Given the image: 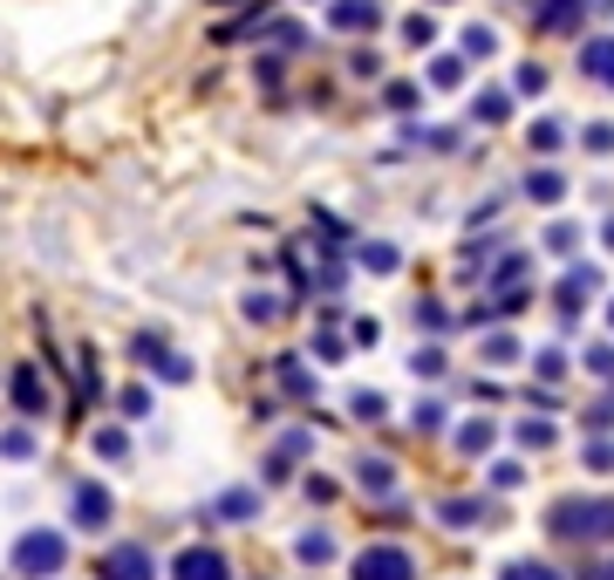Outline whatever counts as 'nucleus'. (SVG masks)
<instances>
[{"instance_id": "obj_1", "label": "nucleus", "mask_w": 614, "mask_h": 580, "mask_svg": "<svg viewBox=\"0 0 614 580\" xmlns=\"http://www.w3.org/2000/svg\"><path fill=\"white\" fill-rule=\"evenodd\" d=\"M547 533L574 540V546H607L614 540V498H560L547 513Z\"/></svg>"}, {"instance_id": "obj_2", "label": "nucleus", "mask_w": 614, "mask_h": 580, "mask_svg": "<svg viewBox=\"0 0 614 580\" xmlns=\"http://www.w3.org/2000/svg\"><path fill=\"white\" fill-rule=\"evenodd\" d=\"M62 560H69V540H62V533H48V526H35V533H21V540H14V573H21V580L62 573Z\"/></svg>"}, {"instance_id": "obj_3", "label": "nucleus", "mask_w": 614, "mask_h": 580, "mask_svg": "<svg viewBox=\"0 0 614 580\" xmlns=\"http://www.w3.org/2000/svg\"><path fill=\"white\" fill-rule=\"evenodd\" d=\"M355 580H417V560H409L403 546H390V540H376V546H363L355 553V567H348Z\"/></svg>"}, {"instance_id": "obj_4", "label": "nucleus", "mask_w": 614, "mask_h": 580, "mask_svg": "<svg viewBox=\"0 0 614 580\" xmlns=\"http://www.w3.org/2000/svg\"><path fill=\"white\" fill-rule=\"evenodd\" d=\"M96 580H158V560H150V546H110L96 560Z\"/></svg>"}, {"instance_id": "obj_5", "label": "nucleus", "mask_w": 614, "mask_h": 580, "mask_svg": "<svg viewBox=\"0 0 614 580\" xmlns=\"http://www.w3.org/2000/svg\"><path fill=\"white\" fill-rule=\"evenodd\" d=\"M171 580H233V567H225L219 546H185L177 567H171Z\"/></svg>"}, {"instance_id": "obj_6", "label": "nucleus", "mask_w": 614, "mask_h": 580, "mask_svg": "<svg viewBox=\"0 0 614 580\" xmlns=\"http://www.w3.org/2000/svg\"><path fill=\"white\" fill-rule=\"evenodd\" d=\"M110 513H116V498L102 492V485H75V526H83V533H102Z\"/></svg>"}, {"instance_id": "obj_7", "label": "nucleus", "mask_w": 614, "mask_h": 580, "mask_svg": "<svg viewBox=\"0 0 614 580\" xmlns=\"http://www.w3.org/2000/svg\"><path fill=\"white\" fill-rule=\"evenodd\" d=\"M137 362H144V369H158L164 383H185V375H192V362H185V356H171L158 335H137Z\"/></svg>"}, {"instance_id": "obj_8", "label": "nucleus", "mask_w": 614, "mask_h": 580, "mask_svg": "<svg viewBox=\"0 0 614 580\" xmlns=\"http://www.w3.org/2000/svg\"><path fill=\"white\" fill-rule=\"evenodd\" d=\"M580 75H594L601 89H614V35H594V41H580Z\"/></svg>"}, {"instance_id": "obj_9", "label": "nucleus", "mask_w": 614, "mask_h": 580, "mask_svg": "<svg viewBox=\"0 0 614 580\" xmlns=\"http://www.w3.org/2000/svg\"><path fill=\"white\" fill-rule=\"evenodd\" d=\"M328 21H335V28L342 35H376V21H382V8H376V0H335V14H328Z\"/></svg>"}, {"instance_id": "obj_10", "label": "nucleus", "mask_w": 614, "mask_h": 580, "mask_svg": "<svg viewBox=\"0 0 614 580\" xmlns=\"http://www.w3.org/2000/svg\"><path fill=\"white\" fill-rule=\"evenodd\" d=\"M8 390H14V410H21V417H41V410H48V383H41L35 369H14Z\"/></svg>"}, {"instance_id": "obj_11", "label": "nucleus", "mask_w": 614, "mask_h": 580, "mask_svg": "<svg viewBox=\"0 0 614 580\" xmlns=\"http://www.w3.org/2000/svg\"><path fill=\"white\" fill-rule=\"evenodd\" d=\"M580 14H587V0H540V28L547 35H574Z\"/></svg>"}, {"instance_id": "obj_12", "label": "nucleus", "mask_w": 614, "mask_h": 580, "mask_svg": "<svg viewBox=\"0 0 614 580\" xmlns=\"http://www.w3.org/2000/svg\"><path fill=\"white\" fill-rule=\"evenodd\" d=\"M594 287H601V267H567V281H560V314H574Z\"/></svg>"}, {"instance_id": "obj_13", "label": "nucleus", "mask_w": 614, "mask_h": 580, "mask_svg": "<svg viewBox=\"0 0 614 580\" xmlns=\"http://www.w3.org/2000/svg\"><path fill=\"white\" fill-rule=\"evenodd\" d=\"M526 198H540V206H560V198H567V178H560L553 164H540V171L526 178Z\"/></svg>"}, {"instance_id": "obj_14", "label": "nucleus", "mask_w": 614, "mask_h": 580, "mask_svg": "<svg viewBox=\"0 0 614 580\" xmlns=\"http://www.w3.org/2000/svg\"><path fill=\"white\" fill-rule=\"evenodd\" d=\"M492 437H499L492 423H484V417H471L465 431H457V451H465V458H484V451H492Z\"/></svg>"}, {"instance_id": "obj_15", "label": "nucleus", "mask_w": 614, "mask_h": 580, "mask_svg": "<svg viewBox=\"0 0 614 580\" xmlns=\"http://www.w3.org/2000/svg\"><path fill=\"white\" fill-rule=\"evenodd\" d=\"M355 478H363V492H390V485H396L390 458H363V465H355Z\"/></svg>"}, {"instance_id": "obj_16", "label": "nucleus", "mask_w": 614, "mask_h": 580, "mask_svg": "<svg viewBox=\"0 0 614 580\" xmlns=\"http://www.w3.org/2000/svg\"><path fill=\"white\" fill-rule=\"evenodd\" d=\"M438 519H444V526H478V519H484V506H478V498H444Z\"/></svg>"}, {"instance_id": "obj_17", "label": "nucleus", "mask_w": 614, "mask_h": 580, "mask_svg": "<svg viewBox=\"0 0 614 580\" xmlns=\"http://www.w3.org/2000/svg\"><path fill=\"white\" fill-rule=\"evenodd\" d=\"M212 513H219V519H253V513H260V492H225Z\"/></svg>"}, {"instance_id": "obj_18", "label": "nucleus", "mask_w": 614, "mask_h": 580, "mask_svg": "<svg viewBox=\"0 0 614 580\" xmlns=\"http://www.w3.org/2000/svg\"><path fill=\"white\" fill-rule=\"evenodd\" d=\"M294 553H300L307 567H328V560H335V540H328V533H300V546H294Z\"/></svg>"}, {"instance_id": "obj_19", "label": "nucleus", "mask_w": 614, "mask_h": 580, "mask_svg": "<svg viewBox=\"0 0 614 580\" xmlns=\"http://www.w3.org/2000/svg\"><path fill=\"white\" fill-rule=\"evenodd\" d=\"M512 437H519L526 451H547V444H553V423H547V417H526V423H519V431H512Z\"/></svg>"}, {"instance_id": "obj_20", "label": "nucleus", "mask_w": 614, "mask_h": 580, "mask_svg": "<svg viewBox=\"0 0 614 580\" xmlns=\"http://www.w3.org/2000/svg\"><path fill=\"white\" fill-rule=\"evenodd\" d=\"M430 83H438V89H457V83H465V62H457V55H438V62H430Z\"/></svg>"}, {"instance_id": "obj_21", "label": "nucleus", "mask_w": 614, "mask_h": 580, "mask_svg": "<svg viewBox=\"0 0 614 580\" xmlns=\"http://www.w3.org/2000/svg\"><path fill=\"white\" fill-rule=\"evenodd\" d=\"M499 580H560V573H553L547 560H512V567H505Z\"/></svg>"}, {"instance_id": "obj_22", "label": "nucleus", "mask_w": 614, "mask_h": 580, "mask_svg": "<svg viewBox=\"0 0 614 580\" xmlns=\"http://www.w3.org/2000/svg\"><path fill=\"white\" fill-rule=\"evenodd\" d=\"M280 383H287V396H315V375H307L300 362H280Z\"/></svg>"}, {"instance_id": "obj_23", "label": "nucleus", "mask_w": 614, "mask_h": 580, "mask_svg": "<svg viewBox=\"0 0 614 580\" xmlns=\"http://www.w3.org/2000/svg\"><path fill=\"white\" fill-rule=\"evenodd\" d=\"M547 246H553V254H574V246H580V225H567V219L547 225Z\"/></svg>"}, {"instance_id": "obj_24", "label": "nucleus", "mask_w": 614, "mask_h": 580, "mask_svg": "<svg viewBox=\"0 0 614 580\" xmlns=\"http://www.w3.org/2000/svg\"><path fill=\"white\" fill-rule=\"evenodd\" d=\"M512 89H519V96H540V89H547V69H540V62H526L519 75H512Z\"/></svg>"}, {"instance_id": "obj_25", "label": "nucleus", "mask_w": 614, "mask_h": 580, "mask_svg": "<svg viewBox=\"0 0 614 580\" xmlns=\"http://www.w3.org/2000/svg\"><path fill=\"white\" fill-rule=\"evenodd\" d=\"M484 362H519V342H512V335H484Z\"/></svg>"}, {"instance_id": "obj_26", "label": "nucleus", "mask_w": 614, "mask_h": 580, "mask_svg": "<svg viewBox=\"0 0 614 580\" xmlns=\"http://www.w3.org/2000/svg\"><path fill=\"white\" fill-rule=\"evenodd\" d=\"M96 458H110V465L131 458V437H123V431H102V437H96Z\"/></svg>"}, {"instance_id": "obj_27", "label": "nucleus", "mask_w": 614, "mask_h": 580, "mask_svg": "<svg viewBox=\"0 0 614 580\" xmlns=\"http://www.w3.org/2000/svg\"><path fill=\"white\" fill-rule=\"evenodd\" d=\"M363 267L369 273H396V246H363Z\"/></svg>"}, {"instance_id": "obj_28", "label": "nucleus", "mask_w": 614, "mask_h": 580, "mask_svg": "<svg viewBox=\"0 0 614 580\" xmlns=\"http://www.w3.org/2000/svg\"><path fill=\"white\" fill-rule=\"evenodd\" d=\"M0 458H35V437L28 431H8V437H0Z\"/></svg>"}, {"instance_id": "obj_29", "label": "nucleus", "mask_w": 614, "mask_h": 580, "mask_svg": "<svg viewBox=\"0 0 614 580\" xmlns=\"http://www.w3.org/2000/svg\"><path fill=\"white\" fill-rule=\"evenodd\" d=\"M478 123H505V96H499V89L478 96Z\"/></svg>"}, {"instance_id": "obj_30", "label": "nucleus", "mask_w": 614, "mask_h": 580, "mask_svg": "<svg viewBox=\"0 0 614 580\" xmlns=\"http://www.w3.org/2000/svg\"><path fill=\"white\" fill-rule=\"evenodd\" d=\"M587 369H594L601 383H614V348H587Z\"/></svg>"}, {"instance_id": "obj_31", "label": "nucleus", "mask_w": 614, "mask_h": 580, "mask_svg": "<svg viewBox=\"0 0 614 580\" xmlns=\"http://www.w3.org/2000/svg\"><path fill=\"white\" fill-rule=\"evenodd\" d=\"M580 458H587V465H594V471H614V444H601V437H594V444H587V451H580Z\"/></svg>"}, {"instance_id": "obj_32", "label": "nucleus", "mask_w": 614, "mask_h": 580, "mask_svg": "<svg viewBox=\"0 0 614 580\" xmlns=\"http://www.w3.org/2000/svg\"><path fill=\"white\" fill-rule=\"evenodd\" d=\"M246 314H253V321H273V314H280V300H267V294H246Z\"/></svg>"}, {"instance_id": "obj_33", "label": "nucleus", "mask_w": 614, "mask_h": 580, "mask_svg": "<svg viewBox=\"0 0 614 580\" xmlns=\"http://www.w3.org/2000/svg\"><path fill=\"white\" fill-rule=\"evenodd\" d=\"M409 369H417V375H438L444 356H438V348H417V356H409Z\"/></svg>"}, {"instance_id": "obj_34", "label": "nucleus", "mask_w": 614, "mask_h": 580, "mask_svg": "<svg viewBox=\"0 0 614 580\" xmlns=\"http://www.w3.org/2000/svg\"><path fill=\"white\" fill-rule=\"evenodd\" d=\"M342 348H348L342 335H315V356H321V362H342Z\"/></svg>"}, {"instance_id": "obj_35", "label": "nucleus", "mask_w": 614, "mask_h": 580, "mask_svg": "<svg viewBox=\"0 0 614 580\" xmlns=\"http://www.w3.org/2000/svg\"><path fill=\"white\" fill-rule=\"evenodd\" d=\"M465 48H471V55H492L499 35H492V28H471V35H465Z\"/></svg>"}, {"instance_id": "obj_36", "label": "nucleus", "mask_w": 614, "mask_h": 580, "mask_svg": "<svg viewBox=\"0 0 614 580\" xmlns=\"http://www.w3.org/2000/svg\"><path fill=\"white\" fill-rule=\"evenodd\" d=\"M444 423V403H417V431H438Z\"/></svg>"}, {"instance_id": "obj_37", "label": "nucleus", "mask_w": 614, "mask_h": 580, "mask_svg": "<svg viewBox=\"0 0 614 580\" xmlns=\"http://www.w3.org/2000/svg\"><path fill=\"white\" fill-rule=\"evenodd\" d=\"M150 410V390H123V417H144Z\"/></svg>"}, {"instance_id": "obj_38", "label": "nucleus", "mask_w": 614, "mask_h": 580, "mask_svg": "<svg viewBox=\"0 0 614 580\" xmlns=\"http://www.w3.org/2000/svg\"><path fill=\"white\" fill-rule=\"evenodd\" d=\"M348 410H355V417H382V396H376V390H363V396L348 403Z\"/></svg>"}, {"instance_id": "obj_39", "label": "nucleus", "mask_w": 614, "mask_h": 580, "mask_svg": "<svg viewBox=\"0 0 614 580\" xmlns=\"http://www.w3.org/2000/svg\"><path fill=\"white\" fill-rule=\"evenodd\" d=\"M587 150H614V123H594V131H587Z\"/></svg>"}, {"instance_id": "obj_40", "label": "nucleus", "mask_w": 614, "mask_h": 580, "mask_svg": "<svg viewBox=\"0 0 614 580\" xmlns=\"http://www.w3.org/2000/svg\"><path fill=\"white\" fill-rule=\"evenodd\" d=\"M580 580H614V560H607V567H594V573H580Z\"/></svg>"}, {"instance_id": "obj_41", "label": "nucleus", "mask_w": 614, "mask_h": 580, "mask_svg": "<svg viewBox=\"0 0 614 580\" xmlns=\"http://www.w3.org/2000/svg\"><path fill=\"white\" fill-rule=\"evenodd\" d=\"M607 246H614V219H607Z\"/></svg>"}, {"instance_id": "obj_42", "label": "nucleus", "mask_w": 614, "mask_h": 580, "mask_svg": "<svg viewBox=\"0 0 614 580\" xmlns=\"http://www.w3.org/2000/svg\"><path fill=\"white\" fill-rule=\"evenodd\" d=\"M607 321H614V308H607Z\"/></svg>"}]
</instances>
